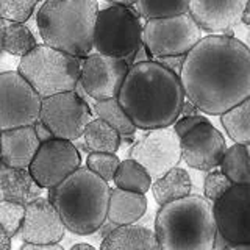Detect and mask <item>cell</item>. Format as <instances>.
Segmentation results:
<instances>
[{"label": "cell", "instance_id": "obj_1", "mask_svg": "<svg viewBox=\"0 0 250 250\" xmlns=\"http://www.w3.org/2000/svg\"><path fill=\"white\" fill-rule=\"evenodd\" d=\"M185 97L202 113L221 116L250 97V50L231 35H208L185 55Z\"/></svg>", "mask_w": 250, "mask_h": 250}, {"label": "cell", "instance_id": "obj_2", "mask_svg": "<svg viewBox=\"0 0 250 250\" xmlns=\"http://www.w3.org/2000/svg\"><path fill=\"white\" fill-rule=\"evenodd\" d=\"M185 99L180 77L155 60L131 62L117 94L124 111L141 130L174 125Z\"/></svg>", "mask_w": 250, "mask_h": 250}, {"label": "cell", "instance_id": "obj_3", "mask_svg": "<svg viewBox=\"0 0 250 250\" xmlns=\"http://www.w3.org/2000/svg\"><path fill=\"white\" fill-rule=\"evenodd\" d=\"M49 199L74 234H92L106 221L109 186L108 182L88 167H78L61 183L49 189Z\"/></svg>", "mask_w": 250, "mask_h": 250}, {"label": "cell", "instance_id": "obj_4", "mask_svg": "<svg viewBox=\"0 0 250 250\" xmlns=\"http://www.w3.org/2000/svg\"><path fill=\"white\" fill-rule=\"evenodd\" d=\"M158 249L211 250L214 249L216 225L211 202L188 194L161 205L155 219Z\"/></svg>", "mask_w": 250, "mask_h": 250}, {"label": "cell", "instance_id": "obj_5", "mask_svg": "<svg viewBox=\"0 0 250 250\" xmlns=\"http://www.w3.org/2000/svg\"><path fill=\"white\" fill-rule=\"evenodd\" d=\"M97 0H44L36 13L39 36L45 45L84 58L94 50Z\"/></svg>", "mask_w": 250, "mask_h": 250}, {"label": "cell", "instance_id": "obj_6", "mask_svg": "<svg viewBox=\"0 0 250 250\" xmlns=\"http://www.w3.org/2000/svg\"><path fill=\"white\" fill-rule=\"evenodd\" d=\"M80 67L82 58L50 45L38 44L31 52L21 57L18 72L44 99L74 91L80 80Z\"/></svg>", "mask_w": 250, "mask_h": 250}, {"label": "cell", "instance_id": "obj_7", "mask_svg": "<svg viewBox=\"0 0 250 250\" xmlns=\"http://www.w3.org/2000/svg\"><path fill=\"white\" fill-rule=\"evenodd\" d=\"M92 47L97 53L119 58L127 64L135 62L144 47L139 13L131 6L114 3L99 10Z\"/></svg>", "mask_w": 250, "mask_h": 250}, {"label": "cell", "instance_id": "obj_8", "mask_svg": "<svg viewBox=\"0 0 250 250\" xmlns=\"http://www.w3.org/2000/svg\"><path fill=\"white\" fill-rule=\"evenodd\" d=\"M200 38L202 30L189 13L148 19L143 25V44L153 58L183 57Z\"/></svg>", "mask_w": 250, "mask_h": 250}, {"label": "cell", "instance_id": "obj_9", "mask_svg": "<svg viewBox=\"0 0 250 250\" xmlns=\"http://www.w3.org/2000/svg\"><path fill=\"white\" fill-rule=\"evenodd\" d=\"M216 234L230 249H250V185H233L213 202Z\"/></svg>", "mask_w": 250, "mask_h": 250}, {"label": "cell", "instance_id": "obj_10", "mask_svg": "<svg viewBox=\"0 0 250 250\" xmlns=\"http://www.w3.org/2000/svg\"><path fill=\"white\" fill-rule=\"evenodd\" d=\"M42 97L18 70L0 74V131L35 125Z\"/></svg>", "mask_w": 250, "mask_h": 250}, {"label": "cell", "instance_id": "obj_11", "mask_svg": "<svg viewBox=\"0 0 250 250\" xmlns=\"http://www.w3.org/2000/svg\"><path fill=\"white\" fill-rule=\"evenodd\" d=\"M92 119L91 108L77 89L44 97L41 102V121L53 138L77 141Z\"/></svg>", "mask_w": 250, "mask_h": 250}, {"label": "cell", "instance_id": "obj_12", "mask_svg": "<svg viewBox=\"0 0 250 250\" xmlns=\"http://www.w3.org/2000/svg\"><path fill=\"white\" fill-rule=\"evenodd\" d=\"M80 166L82 156L72 141L50 138L39 144L28 170L42 189H50Z\"/></svg>", "mask_w": 250, "mask_h": 250}, {"label": "cell", "instance_id": "obj_13", "mask_svg": "<svg viewBox=\"0 0 250 250\" xmlns=\"http://www.w3.org/2000/svg\"><path fill=\"white\" fill-rule=\"evenodd\" d=\"M130 158L138 161L148 172L152 182L175 167L182 160V148L174 127L169 125L148 130L147 135L131 147Z\"/></svg>", "mask_w": 250, "mask_h": 250}, {"label": "cell", "instance_id": "obj_14", "mask_svg": "<svg viewBox=\"0 0 250 250\" xmlns=\"http://www.w3.org/2000/svg\"><path fill=\"white\" fill-rule=\"evenodd\" d=\"M128 66L119 58L104 53H89L82 58L80 88L94 100L117 97Z\"/></svg>", "mask_w": 250, "mask_h": 250}, {"label": "cell", "instance_id": "obj_15", "mask_svg": "<svg viewBox=\"0 0 250 250\" xmlns=\"http://www.w3.org/2000/svg\"><path fill=\"white\" fill-rule=\"evenodd\" d=\"M182 158L192 169L211 170L219 166L225 153V138L209 121H205L180 138Z\"/></svg>", "mask_w": 250, "mask_h": 250}, {"label": "cell", "instance_id": "obj_16", "mask_svg": "<svg viewBox=\"0 0 250 250\" xmlns=\"http://www.w3.org/2000/svg\"><path fill=\"white\" fill-rule=\"evenodd\" d=\"M64 231L66 227L49 199L38 195L25 205V214L19 229L23 242L57 244L64 236Z\"/></svg>", "mask_w": 250, "mask_h": 250}, {"label": "cell", "instance_id": "obj_17", "mask_svg": "<svg viewBox=\"0 0 250 250\" xmlns=\"http://www.w3.org/2000/svg\"><path fill=\"white\" fill-rule=\"evenodd\" d=\"M247 0H189L188 13L208 33H222L236 27Z\"/></svg>", "mask_w": 250, "mask_h": 250}, {"label": "cell", "instance_id": "obj_18", "mask_svg": "<svg viewBox=\"0 0 250 250\" xmlns=\"http://www.w3.org/2000/svg\"><path fill=\"white\" fill-rule=\"evenodd\" d=\"M41 144L35 125L0 131V158L10 167L28 169Z\"/></svg>", "mask_w": 250, "mask_h": 250}, {"label": "cell", "instance_id": "obj_19", "mask_svg": "<svg viewBox=\"0 0 250 250\" xmlns=\"http://www.w3.org/2000/svg\"><path fill=\"white\" fill-rule=\"evenodd\" d=\"M41 191L42 188L35 182L28 169L10 167L3 163L0 164V200L27 205L41 195Z\"/></svg>", "mask_w": 250, "mask_h": 250}, {"label": "cell", "instance_id": "obj_20", "mask_svg": "<svg viewBox=\"0 0 250 250\" xmlns=\"http://www.w3.org/2000/svg\"><path fill=\"white\" fill-rule=\"evenodd\" d=\"M100 249L104 250H156L158 241H156L155 230L147 229L143 225L125 224L117 225L116 229L108 231L102 241Z\"/></svg>", "mask_w": 250, "mask_h": 250}, {"label": "cell", "instance_id": "obj_21", "mask_svg": "<svg viewBox=\"0 0 250 250\" xmlns=\"http://www.w3.org/2000/svg\"><path fill=\"white\" fill-rule=\"evenodd\" d=\"M147 209L146 194L125 191V189H109L106 219L114 225L135 224L144 216Z\"/></svg>", "mask_w": 250, "mask_h": 250}, {"label": "cell", "instance_id": "obj_22", "mask_svg": "<svg viewBox=\"0 0 250 250\" xmlns=\"http://www.w3.org/2000/svg\"><path fill=\"white\" fill-rule=\"evenodd\" d=\"M150 189L153 192L156 203L158 205H164L167 202L191 194L192 182L189 174L185 169H180L175 166L170 170H167L164 175H161L160 178L153 180Z\"/></svg>", "mask_w": 250, "mask_h": 250}, {"label": "cell", "instance_id": "obj_23", "mask_svg": "<svg viewBox=\"0 0 250 250\" xmlns=\"http://www.w3.org/2000/svg\"><path fill=\"white\" fill-rule=\"evenodd\" d=\"M249 144H236L225 148L221 172L233 185H250V153Z\"/></svg>", "mask_w": 250, "mask_h": 250}, {"label": "cell", "instance_id": "obj_24", "mask_svg": "<svg viewBox=\"0 0 250 250\" xmlns=\"http://www.w3.org/2000/svg\"><path fill=\"white\" fill-rule=\"evenodd\" d=\"M84 147L89 152H108L116 153L121 146V135L111 125L102 119H91L82 135Z\"/></svg>", "mask_w": 250, "mask_h": 250}, {"label": "cell", "instance_id": "obj_25", "mask_svg": "<svg viewBox=\"0 0 250 250\" xmlns=\"http://www.w3.org/2000/svg\"><path fill=\"white\" fill-rule=\"evenodd\" d=\"M229 138L236 144H250V97L221 114Z\"/></svg>", "mask_w": 250, "mask_h": 250}, {"label": "cell", "instance_id": "obj_26", "mask_svg": "<svg viewBox=\"0 0 250 250\" xmlns=\"http://www.w3.org/2000/svg\"><path fill=\"white\" fill-rule=\"evenodd\" d=\"M113 182L119 189L133 191L139 194H146L147 191H150L152 186V178L148 175V172L138 161L131 158H127L119 163Z\"/></svg>", "mask_w": 250, "mask_h": 250}, {"label": "cell", "instance_id": "obj_27", "mask_svg": "<svg viewBox=\"0 0 250 250\" xmlns=\"http://www.w3.org/2000/svg\"><path fill=\"white\" fill-rule=\"evenodd\" d=\"M94 113L97 114L99 119L105 121L114 130L119 131L121 136L133 135L136 131L135 124L131 122L128 114L124 111L117 97L96 100V104H94Z\"/></svg>", "mask_w": 250, "mask_h": 250}, {"label": "cell", "instance_id": "obj_28", "mask_svg": "<svg viewBox=\"0 0 250 250\" xmlns=\"http://www.w3.org/2000/svg\"><path fill=\"white\" fill-rule=\"evenodd\" d=\"M38 45L35 35L25 25V22H8L3 33V52L23 57Z\"/></svg>", "mask_w": 250, "mask_h": 250}, {"label": "cell", "instance_id": "obj_29", "mask_svg": "<svg viewBox=\"0 0 250 250\" xmlns=\"http://www.w3.org/2000/svg\"><path fill=\"white\" fill-rule=\"evenodd\" d=\"M189 0H136L138 13L146 21L188 13Z\"/></svg>", "mask_w": 250, "mask_h": 250}, {"label": "cell", "instance_id": "obj_30", "mask_svg": "<svg viewBox=\"0 0 250 250\" xmlns=\"http://www.w3.org/2000/svg\"><path fill=\"white\" fill-rule=\"evenodd\" d=\"M41 0H0V18L8 22H27Z\"/></svg>", "mask_w": 250, "mask_h": 250}, {"label": "cell", "instance_id": "obj_31", "mask_svg": "<svg viewBox=\"0 0 250 250\" xmlns=\"http://www.w3.org/2000/svg\"><path fill=\"white\" fill-rule=\"evenodd\" d=\"M23 214H25V205L0 200V227L10 238H14L19 233Z\"/></svg>", "mask_w": 250, "mask_h": 250}, {"label": "cell", "instance_id": "obj_32", "mask_svg": "<svg viewBox=\"0 0 250 250\" xmlns=\"http://www.w3.org/2000/svg\"><path fill=\"white\" fill-rule=\"evenodd\" d=\"M121 160L117 158L116 153L108 152H91L86 160V167L92 170L94 174L104 178L105 182H111L117 170Z\"/></svg>", "mask_w": 250, "mask_h": 250}, {"label": "cell", "instance_id": "obj_33", "mask_svg": "<svg viewBox=\"0 0 250 250\" xmlns=\"http://www.w3.org/2000/svg\"><path fill=\"white\" fill-rule=\"evenodd\" d=\"M231 186H233V183L222 174L221 170L211 169V172L205 177V183H203L205 199L208 202H214L221 197L225 191H229Z\"/></svg>", "mask_w": 250, "mask_h": 250}, {"label": "cell", "instance_id": "obj_34", "mask_svg": "<svg viewBox=\"0 0 250 250\" xmlns=\"http://www.w3.org/2000/svg\"><path fill=\"white\" fill-rule=\"evenodd\" d=\"M205 121H207V117H203L200 114H189V116H185L183 119H177L172 127H174L178 138H183L188 131H191L195 127V125H199Z\"/></svg>", "mask_w": 250, "mask_h": 250}, {"label": "cell", "instance_id": "obj_35", "mask_svg": "<svg viewBox=\"0 0 250 250\" xmlns=\"http://www.w3.org/2000/svg\"><path fill=\"white\" fill-rule=\"evenodd\" d=\"M183 57H161V58H153L155 61H158L160 64H163L164 67H167L172 72H175L177 75L180 74V69H182L183 64Z\"/></svg>", "mask_w": 250, "mask_h": 250}, {"label": "cell", "instance_id": "obj_36", "mask_svg": "<svg viewBox=\"0 0 250 250\" xmlns=\"http://www.w3.org/2000/svg\"><path fill=\"white\" fill-rule=\"evenodd\" d=\"M22 250H62L60 242L57 244H35V242H23Z\"/></svg>", "mask_w": 250, "mask_h": 250}, {"label": "cell", "instance_id": "obj_37", "mask_svg": "<svg viewBox=\"0 0 250 250\" xmlns=\"http://www.w3.org/2000/svg\"><path fill=\"white\" fill-rule=\"evenodd\" d=\"M35 130H36V135H38V138H39V141H41V143H42V141H47V139L53 138V135L49 131V128H47L41 121H38L35 124Z\"/></svg>", "mask_w": 250, "mask_h": 250}, {"label": "cell", "instance_id": "obj_38", "mask_svg": "<svg viewBox=\"0 0 250 250\" xmlns=\"http://www.w3.org/2000/svg\"><path fill=\"white\" fill-rule=\"evenodd\" d=\"M239 22L242 23V25H246V27L250 23V0H247L246 5H244V8H242Z\"/></svg>", "mask_w": 250, "mask_h": 250}, {"label": "cell", "instance_id": "obj_39", "mask_svg": "<svg viewBox=\"0 0 250 250\" xmlns=\"http://www.w3.org/2000/svg\"><path fill=\"white\" fill-rule=\"evenodd\" d=\"M10 247H11V238L0 227V250H8Z\"/></svg>", "mask_w": 250, "mask_h": 250}, {"label": "cell", "instance_id": "obj_40", "mask_svg": "<svg viewBox=\"0 0 250 250\" xmlns=\"http://www.w3.org/2000/svg\"><path fill=\"white\" fill-rule=\"evenodd\" d=\"M5 25H6V21L0 18V53L3 52V33H5Z\"/></svg>", "mask_w": 250, "mask_h": 250}, {"label": "cell", "instance_id": "obj_41", "mask_svg": "<svg viewBox=\"0 0 250 250\" xmlns=\"http://www.w3.org/2000/svg\"><path fill=\"white\" fill-rule=\"evenodd\" d=\"M109 3H114V5H124V6H133L136 3V0H106Z\"/></svg>", "mask_w": 250, "mask_h": 250}, {"label": "cell", "instance_id": "obj_42", "mask_svg": "<svg viewBox=\"0 0 250 250\" xmlns=\"http://www.w3.org/2000/svg\"><path fill=\"white\" fill-rule=\"evenodd\" d=\"M72 249L74 250H92V246H89V244H74Z\"/></svg>", "mask_w": 250, "mask_h": 250}, {"label": "cell", "instance_id": "obj_43", "mask_svg": "<svg viewBox=\"0 0 250 250\" xmlns=\"http://www.w3.org/2000/svg\"><path fill=\"white\" fill-rule=\"evenodd\" d=\"M0 164H2V158H0Z\"/></svg>", "mask_w": 250, "mask_h": 250}]
</instances>
